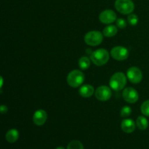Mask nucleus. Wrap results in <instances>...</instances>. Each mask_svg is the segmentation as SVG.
<instances>
[{"mask_svg":"<svg viewBox=\"0 0 149 149\" xmlns=\"http://www.w3.org/2000/svg\"><path fill=\"white\" fill-rule=\"evenodd\" d=\"M127 84V77L124 73L116 72L113 74L110 79L109 85L112 90L115 91H120Z\"/></svg>","mask_w":149,"mask_h":149,"instance_id":"1","label":"nucleus"},{"mask_svg":"<svg viewBox=\"0 0 149 149\" xmlns=\"http://www.w3.org/2000/svg\"><path fill=\"white\" fill-rule=\"evenodd\" d=\"M90 59L96 65L101 66L105 65L109 60V53L106 49H98L90 55Z\"/></svg>","mask_w":149,"mask_h":149,"instance_id":"2","label":"nucleus"},{"mask_svg":"<svg viewBox=\"0 0 149 149\" xmlns=\"http://www.w3.org/2000/svg\"><path fill=\"white\" fill-rule=\"evenodd\" d=\"M84 80V75L79 70H74L68 74L67 77V82L71 87L77 88L79 87Z\"/></svg>","mask_w":149,"mask_h":149,"instance_id":"3","label":"nucleus"},{"mask_svg":"<svg viewBox=\"0 0 149 149\" xmlns=\"http://www.w3.org/2000/svg\"><path fill=\"white\" fill-rule=\"evenodd\" d=\"M115 8L123 15L130 14L135 9V4L132 0H116Z\"/></svg>","mask_w":149,"mask_h":149,"instance_id":"4","label":"nucleus"},{"mask_svg":"<svg viewBox=\"0 0 149 149\" xmlns=\"http://www.w3.org/2000/svg\"><path fill=\"white\" fill-rule=\"evenodd\" d=\"M103 34L97 31H92L86 33L84 42L90 46H97L103 42Z\"/></svg>","mask_w":149,"mask_h":149,"instance_id":"5","label":"nucleus"},{"mask_svg":"<svg viewBox=\"0 0 149 149\" xmlns=\"http://www.w3.org/2000/svg\"><path fill=\"white\" fill-rule=\"evenodd\" d=\"M127 77L128 79L134 84H138L142 81L143 74L139 68L135 66L130 67L127 71Z\"/></svg>","mask_w":149,"mask_h":149,"instance_id":"6","label":"nucleus"},{"mask_svg":"<svg viewBox=\"0 0 149 149\" xmlns=\"http://www.w3.org/2000/svg\"><path fill=\"white\" fill-rule=\"evenodd\" d=\"M111 55L116 61H124L129 56V51L125 47L116 46L111 49Z\"/></svg>","mask_w":149,"mask_h":149,"instance_id":"7","label":"nucleus"},{"mask_svg":"<svg viewBox=\"0 0 149 149\" xmlns=\"http://www.w3.org/2000/svg\"><path fill=\"white\" fill-rule=\"evenodd\" d=\"M124 100L129 103H136L139 98V95L137 90L132 87H127L122 93Z\"/></svg>","mask_w":149,"mask_h":149,"instance_id":"8","label":"nucleus"},{"mask_svg":"<svg viewBox=\"0 0 149 149\" xmlns=\"http://www.w3.org/2000/svg\"><path fill=\"white\" fill-rule=\"evenodd\" d=\"M95 97L100 101H106L111 97V90L107 86H100L95 92Z\"/></svg>","mask_w":149,"mask_h":149,"instance_id":"9","label":"nucleus"},{"mask_svg":"<svg viewBox=\"0 0 149 149\" xmlns=\"http://www.w3.org/2000/svg\"><path fill=\"white\" fill-rule=\"evenodd\" d=\"M99 20L104 24H110L116 20V14L111 10H106L101 12L99 15Z\"/></svg>","mask_w":149,"mask_h":149,"instance_id":"10","label":"nucleus"},{"mask_svg":"<svg viewBox=\"0 0 149 149\" xmlns=\"http://www.w3.org/2000/svg\"><path fill=\"white\" fill-rule=\"evenodd\" d=\"M47 119V114L45 111L42 109L36 111L33 113V122L36 126H42L46 122Z\"/></svg>","mask_w":149,"mask_h":149,"instance_id":"11","label":"nucleus"},{"mask_svg":"<svg viewBox=\"0 0 149 149\" xmlns=\"http://www.w3.org/2000/svg\"><path fill=\"white\" fill-rule=\"evenodd\" d=\"M121 128L126 133H132L135 130V123L131 119H125L121 123Z\"/></svg>","mask_w":149,"mask_h":149,"instance_id":"12","label":"nucleus"},{"mask_svg":"<svg viewBox=\"0 0 149 149\" xmlns=\"http://www.w3.org/2000/svg\"><path fill=\"white\" fill-rule=\"evenodd\" d=\"M94 92V87L90 84H84L79 89V95L83 97H90Z\"/></svg>","mask_w":149,"mask_h":149,"instance_id":"13","label":"nucleus"},{"mask_svg":"<svg viewBox=\"0 0 149 149\" xmlns=\"http://www.w3.org/2000/svg\"><path fill=\"white\" fill-rule=\"evenodd\" d=\"M19 138V132L17 130L11 129L7 132L5 135V138L9 143H13L16 142Z\"/></svg>","mask_w":149,"mask_h":149,"instance_id":"14","label":"nucleus"},{"mask_svg":"<svg viewBox=\"0 0 149 149\" xmlns=\"http://www.w3.org/2000/svg\"><path fill=\"white\" fill-rule=\"evenodd\" d=\"M136 125L139 130H145L148 127V119L143 116H138L136 120Z\"/></svg>","mask_w":149,"mask_h":149,"instance_id":"15","label":"nucleus"},{"mask_svg":"<svg viewBox=\"0 0 149 149\" xmlns=\"http://www.w3.org/2000/svg\"><path fill=\"white\" fill-rule=\"evenodd\" d=\"M117 28L116 26H113V25H110L108 26L103 29V34L106 37H111V36H115L117 33Z\"/></svg>","mask_w":149,"mask_h":149,"instance_id":"16","label":"nucleus"},{"mask_svg":"<svg viewBox=\"0 0 149 149\" xmlns=\"http://www.w3.org/2000/svg\"><path fill=\"white\" fill-rule=\"evenodd\" d=\"M90 63H91V62H90V58L86 56L81 57L79 60V66L82 70L87 69L90 67Z\"/></svg>","mask_w":149,"mask_h":149,"instance_id":"17","label":"nucleus"},{"mask_svg":"<svg viewBox=\"0 0 149 149\" xmlns=\"http://www.w3.org/2000/svg\"><path fill=\"white\" fill-rule=\"evenodd\" d=\"M67 149H84V146L80 141H72L68 143Z\"/></svg>","mask_w":149,"mask_h":149,"instance_id":"18","label":"nucleus"},{"mask_svg":"<svg viewBox=\"0 0 149 149\" xmlns=\"http://www.w3.org/2000/svg\"><path fill=\"white\" fill-rule=\"evenodd\" d=\"M141 112L146 116H149V100H146L143 103L141 107Z\"/></svg>","mask_w":149,"mask_h":149,"instance_id":"19","label":"nucleus"},{"mask_svg":"<svg viewBox=\"0 0 149 149\" xmlns=\"http://www.w3.org/2000/svg\"><path fill=\"white\" fill-rule=\"evenodd\" d=\"M131 113H132V109L130 106H124L123 108L121 110V116L124 118L128 117L129 116H130Z\"/></svg>","mask_w":149,"mask_h":149,"instance_id":"20","label":"nucleus"},{"mask_svg":"<svg viewBox=\"0 0 149 149\" xmlns=\"http://www.w3.org/2000/svg\"><path fill=\"white\" fill-rule=\"evenodd\" d=\"M127 21L131 26H135L138 23V17L135 14H130L127 17Z\"/></svg>","mask_w":149,"mask_h":149,"instance_id":"21","label":"nucleus"},{"mask_svg":"<svg viewBox=\"0 0 149 149\" xmlns=\"http://www.w3.org/2000/svg\"><path fill=\"white\" fill-rule=\"evenodd\" d=\"M116 26L119 29H125L127 26V23L124 19L119 18L116 20Z\"/></svg>","mask_w":149,"mask_h":149,"instance_id":"22","label":"nucleus"},{"mask_svg":"<svg viewBox=\"0 0 149 149\" xmlns=\"http://www.w3.org/2000/svg\"><path fill=\"white\" fill-rule=\"evenodd\" d=\"M0 111H1V113L4 114V113L7 112V107L4 106V105H2V106H1V108H0Z\"/></svg>","mask_w":149,"mask_h":149,"instance_id":"23","label":"nucleus"},{"mask_svg":"<svg viewBox=\"0 0 149 149\" xmlns=\"http://www.w3.org/2000/svg\"><path fill=\"white\" fill-rule=\"evenodd\" d=\"M56 149H65V148H64L63 146H60V147H58Z\"/></svg>","mask_w":149,"mask_h":149,"instance_id":"24","label":"nucleus"},{"mask_svg":"<svg viewBox=\"0 0 149 149\" xmlns=\"http://www.w3.org/2000/svg\"><path fill=\"white\" fill-rule=\"evenodd\" d=\"M1 87H2V84H3V79L2 77H1Z\"/></svg>","mask_w":149,"mask_h":149,"instance_id":"25","label":"nucleus"}]
</instances>
